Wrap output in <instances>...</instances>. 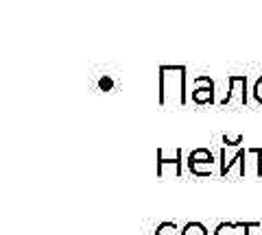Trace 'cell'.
I'll return each instance as SVG.
<instances>
[{"label":"cell","mask_w":262,"mask_h":235,"mask_svg":"<svg viewBox=\"0 0 262 235\" xmlns=\"http://www.w3.org/2000/svg\"><path fill=\"white\" fill-rule=\"evenodd\" d=\"M249 102V79L247 74H229L227 94L219 100L223 107H245Z\"/></svg>","instance_id":"7a4b0ae2"},{"label":"cell","mask_w":262,"mask_h":235,"mask_svg":"<svg viewBox=\"0 0 262 235\" xmlns=\"http://www.w3.org/2000/svg\"><path fill=\"white\" fill-rule=\"evenodd\" d=\"M186 83H188L186 66H170V63L160 66L158 68V100L162 107H168V109L186 107L190 102Z\"/></svg>","instance_id":"6da1fadb"},{"label":"cell","mask_w":262,"mask_h":235,"mask_svg":"<svg viewBox=\"0 0 262 235\" xmlns=\"http://www.w3.org/2000/svg\"><path fill=\"white\" fill-rule=\"evenodd\" d=\"M247 235H262V222H247Z\"/></svg>","instance_id":"7c38bea8"},{"label":"cell","mask_w":262,"mask_h":235,"mask_svg":"<svg viewBox=\"0 0 262 235\" xmlns=\"http://www.w3.org/2000/svg\"><path fill=\"white\" fill-rule=\"evenodd\" d=\"M155 235H182V229H179L177 222H173V220H164L158 224Z\"/></svg>","instance_id":"ba28073f"},{"label":"cell","mask_w":262,"mask_h":235,"mask_svg":"<svg viewBox=\"0 0 262 235\" xmlns=\"http://www.w3.org/2000/svg\"><path fill=\"white\" fill-rule=\"evenodd\" d=\"M212 235H247V222H219Z\"/></svg>","instance_id":"8992f818"},{"label":"cell","mask_w":262,"mask_h":235,"mask_svg":"<svg viewBox=\"0 0 262 235\" xmlns=\"http://www.w3.org/2000/svg\"><path fill=\"white\" fill-rule=\"evenodd\" d=\"M216 98V83L210 74H199L192 79V92L190 102L194 105H214Z\"/></svg>","instance_id":"277c9868"},{"label":"cell","mask_w":262,"mask_h":235,"mask_svg":"<svg viewBox=\"0 0 262 235\" xmlns=\"http://www.w3.org/2000/svg\"><path fill=\"white\" fill-rule=\"evenodd\" d=\"M188 168L190 166H201V164H219V159L214 157V152L210 148H194L190 155H188Z\"/></svg>","instance_id":"5b68a950"},{"label":"cell","mask_w":262,"mask_h":235,"mask_svg":"<svg viewBox=\"0 0 262 235\" xmlns=\"http://www.w3.org/2000/svg\"><path fill=\"white\" fill-rule=\"evenodd\" d=\"M251 96H253V100H256L258 105H262V76L256 79V83H253L251 87Z\"/></svg>","instance_id":"30bf717a"},{"label":"cell","mask_w":262,"mask_h":235,"mask_svg":"<svg viewBox=\"0 0 262 235\" xmlns=\"http://www.w3.org/2000/svg\"><path fill=\"white\" fill-rule=\"evenodd\" d=\"M258 152H260V161H258V179H262V148L258 146Z\"/></svg>","instance_id":"4fadbf2b"},{"label":"cell","mask_w":262,"mask_h":235,"mask_svg":"<svg viewBox=\"0 0 262 235\" xmlns=\"http://www.w3.org/2000/svg\"><path fill=\"white\" fill-rule=\"evenodd\" d=\"M221 146H227V148H241L243 146V135H223L221 137Z\"/></svg>","instance_id":"9c48e42d"},{"label":"cell","mask_w":262,"mask_h":235,"mask_svg":"<svg viewBox=\"0 0 262 235\" xmlns=\"http://www.w3.org/2000/svg\"><path fill=\"white\" fill-rule=\"evenodd\" d=\"M184 159H182V150L173 148H158V176L160 179H179L184 174Z\"/></svg>","instance_id":"3957f363"},{"label":"cell","mask_w":262,"mask_h":235,"mask_svg":"<svg viewBox=\"0 0 262 235\" xmlns=\"http://www.w3.org/2000/svg\"><path fill=\"white\" fill-rule=\"evenodd\" d=\"M98 87H101V92H110L112 87H114V79L110 74L101 76V81H98Z\"/></svg>","instance_id":"8fae6325"},{"label":"cell","mask_w":262,"mask_h":235,"mask_svg":"<svg viewBox=\"0 0 262 235\" xmlns=\"http://www.w3.org/2000/svg\"><path fill=\"white\" fill-rule=\"evenodd\" d=\"M182 235H210V233H208V226L203 224V222L192 220V222H186L184 224Z\"/></svg>","instance_id":"52a82bcc"}]
</instances>
